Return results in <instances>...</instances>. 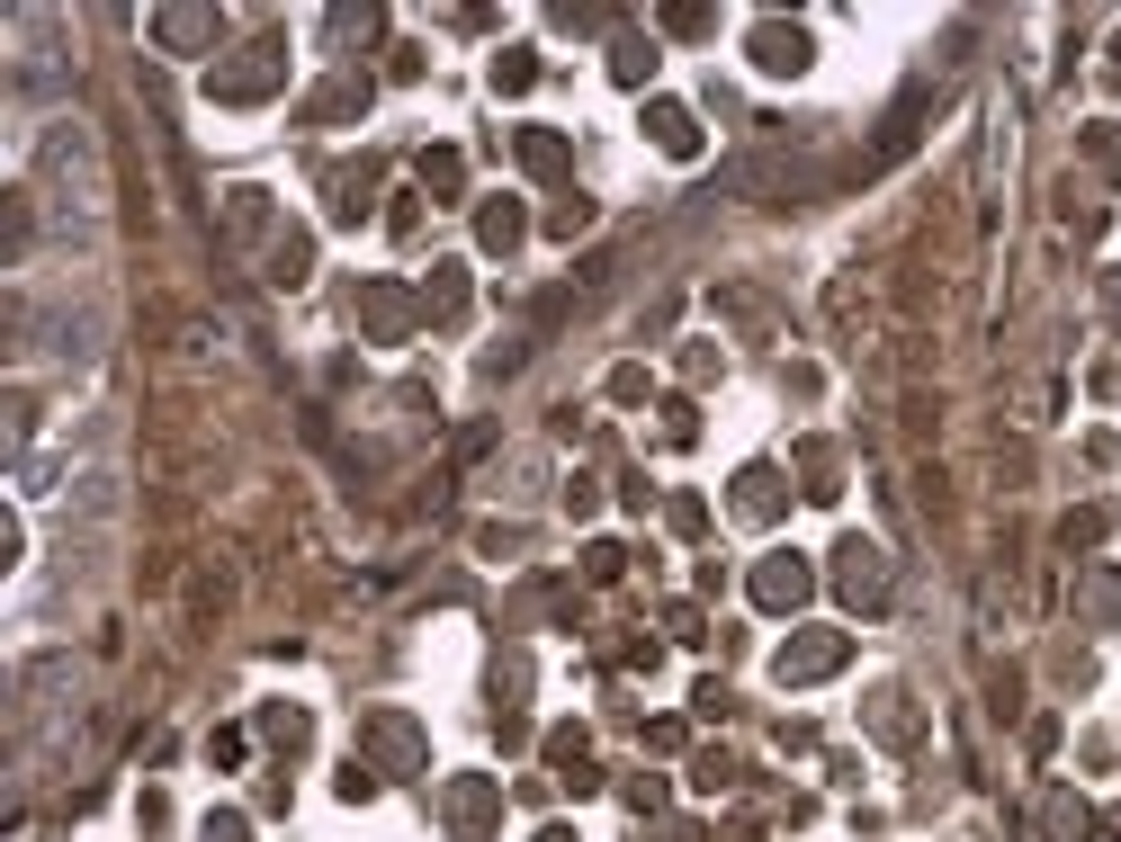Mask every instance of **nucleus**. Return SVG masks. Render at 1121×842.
<instances>
[{
	"label": "nucleus",
	"mask_w": 1121,
	"mask_h": 842,
	"mask_svg": "<svg viewBox=\"0 0 1121 842\" xmlns=\"http://www.w3.org/2000/svg\"><path fill=\"white\" fill-rule=\"evenodd\" d=\"M655 144H665V153H691L700 134H691V117H682V108H655Z\"/></svg>",
	"instance_id": "1"
},
{
	"label": "nucleus",
	"mask_w": 1121,
	"mask_h": 842,
	"mask_svg": "<svg viewBox=\"0 0 1121 842\" xmlns=\"http://www.w3.org/2000/svg\"><path fill=\"white\" fill-rule=\"evenodd\" d=\"M763 63H772V73H799L808 45H799V36H780V28H763Z\"/></svg>",
	"instance_id": "2"
}]
</instances>
